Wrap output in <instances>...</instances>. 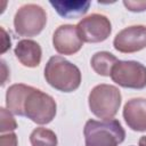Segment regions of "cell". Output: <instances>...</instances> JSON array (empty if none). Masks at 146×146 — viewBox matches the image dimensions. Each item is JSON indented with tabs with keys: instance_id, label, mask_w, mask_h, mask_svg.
Returning a JSON list of instances; mask_svg holds the SVG:
<instances>
[{
	"instance_id": "cell-18",
	"label": "cell",
	"mask_w": 146,
	"mask_h": 146,
	"mask_svg": "<svg viewBox=\"0 0 146 146\" xmlns=\"http://www.w3.org/2000/svg\"><path fill=\"white\" fill-rule=\"evenodd\" d=\"M0 146H17V137L15 133L9 132L0 137Z\"/></svg>"
},
{
	"instance_id": "cell-1",
	"label": "cell",
	"mask_w": 146,
	"mask_h": 146,
	"mask_svg": "<svg viewBox=\"0 0 146 146\" xmlns=\"http://www.w3.org/2000/svg\"><path fill=\"white\" fill-rule=\"evenodd\" d=\"M44 78L52 88L63 92L74 91L81 83L79 67L62 56L49 58L44 67Z\"/></svg>"
},
{
	"instance_id": "cell-17",
	"label": "cell",
	"mask_w": 146,
	"mask_h": 146,
	"mask_svg": "<svg viewBox=\"0 0 146 146\" xmlns=\"http://www.w3.org/2000/svg\"><path fill=\"white\" fill-rule=\"evenodd\" d=\"M123 5L125 8L130 11H145L146 10V1H131V0H124Z\"/></svg>"
},
{
	"instance_id": "cell-13",
	"label": "cell",
	"mask_w": 146,
	"mask_h": 146,
	"mask_svg": "<svg viewBox=\"0 0 146 146\" xmlns=\"http://www.w3.org/2000/svg\"><path fill=\"white\" fill-rule=\"evenodd\" d=\"M57 14L64 18H76L83 16L91 2L90 1H49Z\"/></svg>"
},
{
	"instance_id": "cell-16",
	"label": "cell",
	"mask_w": 146,
	"mask_h": 146,
	"mask_svg": "<svg viewBox=\"0 0 146 146\" xmlns=\"http://www.w3.org/2000/svg\"><path fill=\"white\" fill-rule=\"evenodd\" d=\"M0 131L5 132V131H11L15 130L17 128V123L15 121V119L13 117V115L9 113V111H7L6 108L1 107L0 108Z\"/></svg>"
},
{
	"instance_id": "cell-8",
	"label": "cell",
	"mask_w": 146,
	"mask_h": 146,
	"mask_svg": "<svg viewBox=\"0 0 146 146\" xmlns=\"http://www.w3.org/2000/svg\"><path fill=\"white\" fill-rule=\"evenodd\" d=\"M114 48L124 54L136 52L146 47V26L132 25L121 30L114 38Z\"/></svg>"
},
{
	"instance_id": "cell-10",
	"label": "cell",
	"mask_w": 146,
	"mask_h": 146,
	"mask_svg": "<svg viewBox=\"0 0 146 146\" xmlns=\"http://www.w3.org/2000/svg\"><path fill=\"white\" fill-rule=\"evenodd\" d=\"M123 117L128 127L135 131H146V99L132 98L123 107Z\"/></svg>"
},
{
	"instance_id": "cell-2",
	"label": "cell",
	"mask_w": 146,
	"mask_h": 146,
	"mask_svg": "<svg viewBox=\"0 0 146 146\" xmlns=\"http://www.w3.org/2000/svg\"><path fill=\"white\" fill-rule=\"evenodd\" d=\"M86 146H117L124 140L125 131L117 120H89L84 129Z\"/></svg>"
},
{
	"instance_id": "cell-20",
	"label": "cell",
	"mask_w": 146,
	"mask_h": 146,
	"mask_svg": "<svg viewBox=\"0 0 146 146\" xmlns=\"http://www.w3.org/2000/svg\"><path fill=\"white\" fill-rule=\"evenodd\" d=\"M139 146H146V136H143L139 139Z\"/></svg>"
},
{
	"instance_id": "cell-9",
	"label": "cell",
	"mask_w": 146,
	"mask_h": 146,
	"mask_svg": "<svg viewBox=\"0 0 146 146\" xmlns=\"http://www.w3.org/2000/svg\"><path fill=\"white\" fill-rule=\"evenodd\" d=\"M52 44L59 54L72 55L81 49L83 41L80 38L76 26L65 24L57 27V30L54 32Z\"/></svg>"
},
{
	"instance_id": "cell-6",
	"label": "cell",
	"mask_w": 146,
	"mask_h": 146,
	"mask_svg": "<svg viewBox=\"0 0 146 146\" xmlns=\"http://www.w3.org/2000/svg\"><path fill=\"white\" fill-rule=\"evenodd\" d=\"M111 78L123 88L143 89L146 87V67L136 60H119L113 66Z\"/></svg>"
},
{
	"instance_id": "cell-4",
	"label": "cell",
	"mask_w": 146,
	"mask_h": 146,
	"mask_svg": "<svg viewBox=\"0 0 146 146\" xmlns=\"http://www.w3.org/2000/svg\"><path fill=\"white\" fill-rule=\"evenodd\" d=\"M47 23L44 9L35 3L22 6L15 14V31L21 36H34L39 34Z\"/></svg>"
},
{
	"instance_id": "cell-5",
	"label": "cell",
	"mask_w": 146,
	"mask_h": 146,
	"mask_svg": "<svg viewBox=\"0 0 146 146\" xmlns=\"http://www.w3.org/2000/svg\"><path fill=\"white\" fill-rule=\"evenodd\" d=\"M56 115V103L51 96L32 88L24 104V116L38 124H47Z\"/></svg>"
},
{
	"instance_id": "cell-11",
	"label": "cell",
	"mask_w": 146,
	"mask_h": 146,
	"mask_svg": "<svg viewBox=\"0 0 146 146\" xmlns=\"http://www.w3.org/2000/svg\"><path fill=\"white\" fill-rule=\"evenodd\" d=\"M15 55L24 66L36 67L40 64L42 50L38 42L30 39H24L18 41L16 44Z\"/></svg>"
},
{
	"instance_id": "cell-19",
	"label": "cell",
	"mask_w": 146,
	"mask_h": 146,
	"mask_svg": "<svg viewBox=\"0 0 146 146\" xmlns=\"http://www.w3.org/2000/svg\"><path fill=\"white\" fill-rule=\"evenodd\" d=\"M1 31V54H5L10 48V39L7 35L3 27H0Z\"/></svg>"
},
{
	"instance_id": "cell-14",
	"label": "cell",
	"mask_w": 146,
	"mask_h": 146,
	"mask_svg": "<svg viewBox=\"0 0 146 146\" xmlns=\"http://www.w3.org/2000/svg\"><path fill=\"white\" fill-rule=\"evenodd\" d=\"M117 62H119L117 58L113 54L108 51H98L91 57L90 64L97 74L103 76H110L112 73L113 66Z\"/></svg>"
},
{
	"instance_id": "cell-3",
	"label": "cell",
	"mask_w": 146,
	"mask_h": 146,
	"mask_svg": "<svg viewBox=\"0 0 146 146\" xmlns=\"http://www.w3.org/2000/svg\"><path fill=\"white\" fill-rule=\"evenodd\" d=\"M90 111L100 119H112L121 105L120 90L111 84H98L89 94Z\"/></svg>"
},
{
	"instance_id": "cell-7",
	"label": "cell",
	"mask_w": 146,
	"mask_h": 146,
	"mask_svg": "<svg viewBox=\"0 0 146 146\" xmlns=\"http://www.w3.org/2000/svg\"><path fill=\"white\" fill-rule=\"evenodd\" d=\"M76 27L82 41L89 43H97L106 40L112 31L110 19L100 14H91L82 18Z\"/></svg>"
},
{
	"instance_id": "cell-15",
	"label": "cell",
	"mask_w": 146,
	"mask_h": 146,
	"mask_svg": "<svg viewBox=\"0 0 146 146\" xmlns=\"http://www.w3.org/2000/svg\"><path fill=\"white\" fill-rule=\"evenodd\" d=\"M30 141L32 146H56L57 137L54 131L40 127L31 132Z\"/></svg>"
},
{
	"instance_id": "cell-12",
	"label": "cell",
	"mask_w": 146,
	"mask_h": 146,
	"mask_svg": "<svg viewBox=\"0 0 146 146\" xmlns=\"http://www.w3.org/2000/svg\"><path fill=\"white\" fill-rule=\"evenodd\" d=\"M32 88L33 87H30L23 83L13 84L8 88L6 94V105L9 112L16 115L24 116V104Z\"/></svg>"
}]
</instances>
